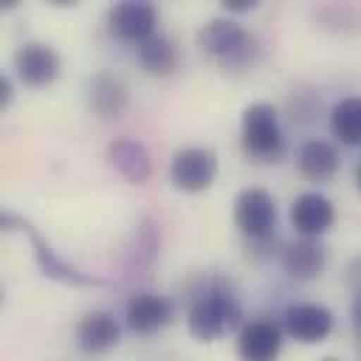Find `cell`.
Listing matches in <instances>:
<instances>
[{
  "label": "cell",
  "instance_id": "7",
  "mask_svg": "<svg viewBox=\"0 0 361 361\" xmlns=\"http://www.w3.org/2000/svg\"><path fill=\"white\" fill-rule=\"evenodd\" d=\"M172 319H175V302L164 293L141 290V293H133L124 305V322L130 333L141 338L161 333L166 324H172Z\"/></svg>",
  "mask_w": 361,
  "mask_h": 361
},
{
  "label": "cell",
  "instance_id": "16",
  "mask_svg": "<svg viewBox=\"0 0 361 361\" xmlns=\"http://www.w3.org/2000/svg\"><path fill=\"white\" fill-rule=\"evenodd\" d=\"M279 259H282V268H285L288 276H293L299 282H307V279H316L324 271L327 245L322 240H313V237H299V240H290L288 245H282Z\"/></svg>",
  "mask_w": 361,
  "mask_h": 361
},
{
  "label": "cell",
  "instance_id": "13",
  "mask_svg": "<svg viewBox=\"0 0 361 361\" xmlns=\"http://www.w3.org/2000/svg\"><path fill=\"white\" fill-rule=\"evenodd\" d=\"M333 313L316 302H296L285 310V330L299 344H319L333 333Z\"/></svg>",
  "mask_w": 361,
  "mask_h": 361
},
{
  "label": "cell",
  "instance_id": "22",
  "mask_svg": "<svg viewBox=\"0 0 361 361\" xmlns=\"http://www.w3.org/2000/svg\"><path fill=\"white\" fill-rule=\"evenodd\" d=\"M220 6H223V11H228V14H245V11H254V8H257L254 0H223Z\"/></svg>",
  "mask_w": 361,
  "mask_h": 361
},
{
  "label": "cell",
  "instance_id": "19",
  "mask_svg": "<svg viewBox=\"0 0 361 361\" xmlns=\"http://www.w3.org/2000/svg\"><path fill=\"white\" fill-rule=\"evenodd\" d=\"M330 133L344 147H361V96H344L333 104Z\"/></svg>",
  "mask_w": 361,
  "mask_h": 361
},
{
  "label": "cell",
  "instance_id": "10",
  "mask_svg": "<svg viewBox=\"0 0 361 361\" xmlns=\"http://www.w3.org/2000/svg\"><path fill=\"white\" fill-rule=\"evenodd\" d=\"M85 102L93 116L113 121L130 110V87L124 85V79L113 76L110 71H99L85 85Z\"/></svg>",
  "mask_w": 361,
  "mask_h": 361
},
{
  "label": "cell",
  "instance_id": "9",
  "mask_svg": "<svg viewBox=\"0 0 361 361\" xmlns=\"http://www.w3.org/2000/svg\"><path fill=\"white\" fill-rule=\"evenodd\" d=\"M14 71H17V79L28 87H45L51 85L59 71H62V59L56 54L54 45L48 42H39V39H31V42H23L17 51H14Z\"/></svg>",
  "mask_w": 361,
  "mask_h": 361
},
{
  "label": "cell",
  "instance_id": "1",
  "mask_svg": "<svg viewBox=\"0 0 361 361\" xmlns=\"http://www.w3.org/2000/svg\"><path fill=\"white\" fill-rule=\"evenodd\" d=\"M243 322V307L237 302V296L231 293V288L212 276L203 282L200 290H195L189 310H186V327L189 336L197 341H220L228 333L240 330Z\"/></svg>",
  "mask_w": 361,
  "mask_h": 361
},
{
  "label": "cell",
  "instance_id": "3",
  "mask_svg": "<svg viewBox=\"0 0 361 361\" xmlns=\"http://www.w3.org/2000/svg\"><path fill=\"white\" fill-rule=\"evenodd\" d=\"M240 144L243 152L257 164H279L288 152V141L279 124V113L268 102H254L243 110L240 118Z\"/></svg>",
  "mask_w": 361,
  "mask_h": 361
},
{
  "label": "cell",
  "instance_id": "18",
  "mask_svg": "<svg viewBox=\"0 0 361 361\" xmlns=\"http://www.w3.org/2000/svg\"><path fill=\"white\" fill-rule=\"evenodd\" d=\"M135 59L147 76H169L180 65V51L172 37L166 34H152L147 42L135 48Z\"/></svg>",
  "mask_w": 361,
  "mask_h": 361
},
{
  "label": "cell",
  "instance_id": "2",
  "mask_svg": "<svg viewBox=\"0 0 361 361\" xmlns=\"http://www.w3.org/2000/svg\"><path fill=\"white\" fill-rule=\"evenodd\" d=\"M197 45L206 56H212L223 71L240 73L257 62V39L234 20L214 17L197 31Z\"/></svg>",
  "mask_w": 361,
  "mask_h": 361
},
{
  "label": "cell",
  "instance_id": "14",
  "mask_svg": "<svg viewBox=\"0 0 361 361\" xmlns=\"http://www.w3.org/2000/svg\"><path fill=\"white\" fill-rule=\"evenodd\" d=\"M73 338H76V347L85 355H104L118 344L121 327H118V319L110 310H87L76 322Z\"/></svg>",
  "mask_w": 361,
  "mask_h": 361
},
{
  "label": "cell",
  "instance_id": "4",
  "mask_svg": "<svg viewBox=\"0 0 361 361\" xmlns=\"http://www.w3.org/2000/svg\"><path fill=\"white\" fill-rule=\"evenodd\" d=\"M0 226L6 228V231H11L14 226L17 228H23L25 234H28V240H31V248H34V257H37V265H39V271L48 276V279H56V282H62V285H73V288H90V285H104L107 279H102V276H93V274H82L79 268H73L71 262H65L39 234H37V228L31 226V223H25V220H20L17 214H0Z\"/></svg>",
  "mask_w": 361,
  "mask_h": 361
},
{
  "label": "cell",
  "instance_id": "6",
  "mask_svg": "<svg viewBox=\"0 0 361 361\" xmlns=\"http://www.w3.org/2000/svg\"><path fill=\"white\" fill-rule=\"evenodd\" d=\"M158 8L147 0H121L107 8V34L124 45H141L155 34Z\"/></svg>",
  "mask_w": 361,
  "mask_h": 361
},
{
  "label": "cell",
  "instance_id": "12",
  "mask_svg": "<svg viewBox=\"0 0 361 361\" xmlns=\"http://www.w3.org/2000/svg\"><path fill=\"white\" fill-rule=\"evenodd\" d=\"M293 166L305 180L327 183V180L336 178V172L341 166V155H338V147L327 138H305L296 147Z\"/></svg>",
  "mask_w": 361,
  "mask_h": 361
},
{
  "label": "cell",
  "instance_id": "15",
  "mask_svg": "<svg viewBox=\"0 0 361 361\" xmlns=\"http://www.w3.org/2000/svg\"><path fill=\"white\" fill-rule=\"evenodd\" d=\"M282 353V330L271 319H251L237 330L240 361H276Z\"/></svg>",
  "mask_w": 361,
  "mask_h": 361
},
{
  "label": "cell",
  "instance_id": "20",
  "mask_svg": "<svg viewBox=\"0 0 361 361\" xmlns=\"http://www.w3.org/2000/svg\"><path fill=\"white\" fill-rule=\"evenodd\" d=\"M322 107V99L316 93H296L288 99V110H290V118L293 124H307L313 121V116L319 113Z\"/></svg>",
  "mask_w": 361,
  "mask_h": 361
},
{
  "label": "cell",
  "instance_id": "11",
  "mask_svg": "<svg viewBox=\"0 0 361 361\" xmlns=\"http://www.w3.org/2000/svg\"><path fill=\"white\" fill-rule=\"evenodd\" d=\"M336 223V206L322 192H302L290 203V226L299 237L319 240Z\"/></svg>",
  "mask_w": 361,
  "mask_h": 361
},
{
  "label": "cell",
  "instance_id": "21",
  "mask_svg": "<svg viewBox=\"0 0 361 361\" xmlns=\"http://www.w3.org/2000/svg\"><path fill=\"white\" fill-rule=\"evenodd\" d=\"M155 251H158V231H155V223H152V220H144L141 228H138V243H135L133 257L138 259V265H144V262H152V259H155Z\"/></svg>",
  "mask_w": 361,
  "mask_h": 361
},
{
  "label": "cell",
  "instance_id": "5",
  "mask_svg": "<svg viewBox=\"0 0 361 361\" xmlns=\"http://www.w3.org/2000/svg\"><path fill=\"white\" fill-rule=\"evenodd\" d=\"M234 226L251 243H268L276 228V197L259 186L243 189L234 200Z\"/></svg>",
  "mask_w": 361,
  "mask_h": 361
},
{
  "label": "cell",
  "instance_id": "26",
  "mask_svg": "<svg viewBox=\"0 0 361 361\" xmlns=\"http://www.w3.org/2000/svg\"><path fill=\"white\" fill-rule=\"evenodd\" d=\"M319 361H338L336 355H324V358H319Z\"/></svg>",
  "mask_w": 361,
  "mask_h": 361
},
{
  "label": "cell",
  "instance_id": "17",
  "mask_svg": "<svg viewBox=\"0 0 361 361\" xmlns=\"http://www.w3.org/2000/svg\"><path fill=\"white\" fill-rule=\"evenodd\" d=\"M107 161L130 183H147L152 178V158H149L147 147L130 135H118L107 144Z\"/></svg>",
  "mask_w": 361,
  "mask_h": 361
},
{
  "label": "cell",
  "instance_id": "8",
  "mask_svg": "<svg viewBox=\"0 0 361 361\" xmlns=\"http://www.w3.org/2000/svg\"><path fill=\"white\" fill-rule=\"evenodd\" d=\"M217 175V155L206 147H183L172 155L169 180L180 192H203Z\"/></svg>",
  "mask_w": 361,
  "mask_h": 361
},
{
  "label": "cell",
  "instance_id": "24",
  "mask_svg": "<svg viewBox=\"0 0 361 361\" xmlns=\"http://www.w3.org/2000/svg\"><path fill=\"white\" fill-rule=\"evenodd\" d=\"M353 327H355V333H358V338H361V290H358L355 299H353Z\"/></svg>",
  "mask_w": 361,
  "mask_h": 361
},
{
  "label": "cell",
  "instance_id": "25",
  "mask_svg": "<svg viewBox=\"0 0 361 361\" xmlns=\"http://www.w3.org/2000/svg\"><path fill=\"white\" fill-rule=\"evenodd\" d=\"M355 186H358V192H361V161L355 164Z\"/></svg>",
  "mask_w": 361,
  "mask_h": 361
},
{
  "label": "cell",
  "instance_id": "23",
  "mask_svg": "<svg viewBox=\"0 0 361 361\" xmlns=\"http://www.w3.org/2000/svg\"><path fill=\"white\" fill-rule=\"evenodd\" d=\"M11 93H14V85H11V79L8 76H0V110L11 102Z\"/></svg>",
  "mask_w": 361,
  "mask_h": 361
}]
</instances>
